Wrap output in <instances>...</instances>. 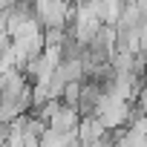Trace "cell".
Listing matches in <instances>:
<instances>
[{"label": "cell", "mask_w": 147, "mask_h": 147, "mask_svg": "<svg viewBox=\"0 0 147 147\" xmlns=\"http://www.w3.org/2000/svg\"><path fill=\"white\" fill-rule=\"evenodd\" d=\"M78 121H81V115L75 113V107L58 104V110H55V113L49 115V121H46V130H52V133H75Z\"/></svg>", "instance_id": "obj_1"}]
</instances>
